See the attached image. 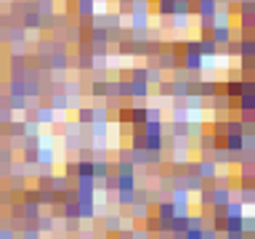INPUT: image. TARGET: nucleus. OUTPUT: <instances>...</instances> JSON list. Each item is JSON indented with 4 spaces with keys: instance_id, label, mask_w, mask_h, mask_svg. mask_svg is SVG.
<instances>
[{
    "instance_id": "f257e3e1",
    "label": "nucleus",
    "mask_w": 255,
    "mask_h": 239,
    "mask_svg": "<svg viewBox=\"0 0 255 239\" xmlns=\"http://www.w3.org/2000/svg\"><path fill=\"white\" fill-rule=\"evenodd\" d=\"M210 37H213V43H215V45H218V43H229V40H231V29H229L226 24H221V27L215 24Z\"/></svg>"
},
{
    "instance_id": "f03ea898",
    "label": "nucleus",
    "mask_w": 255,
    "mask_h": 239,
    "mask_svg": "<svg viewBox=\"0 0 255 239\" xmlns=\"http://www.w3.org/2000/svg\"><path fill=\"white\" fill-rule=\"evenodd\" d=\"M35 122H40V125H51V122H53V109H51V106H40V109L35 112Z\"/></svg>"
},
{
    "instance_id": "7ed1b4c3",
    "label": "nucleus",
    "mask_w": 255,
    "mask_h": 239,
    "mask_svg": "<svg viewBox=\"0 0 255 239\" xmlns=\"http://www.w3.org/2000/svg\"><path fill=\"white\" fill-rule=\"evenodd\" d=\"M117 191H136V175H117Z\"/></svg>"
},
{
    "instance_id": "20e7f679",
    "label": "nucleus",
    "mask_w": 255,
    "mask_h": 239,
    "mask_svg": "<svg viewBox=\"0 0 255 239\" xmlns=\"http://www.w3.org/2000/svg\"><path fill=\"white\" fill-rule=\"evenodd\" d=\"M173 202H170V199H168V202H157V218L160 221H170V218H173Z\"/></svg>"
},
{
    "instance_id": "39448f33",
    "label": "nucleus",
    "mask_w": 255,
    "mask_h": 239,
    "mask_svg": "<svg viewBox=\"0 0 255 239\" xmlns=\"http://www.w3.org/2000/svg\"><path fill=\"white\" fill-rule=\"evenodd\" d=\"M144 231H146V234H160V218H157V215H146V218H144Z\"/></svg>"
},
{
    "instance_id": "423d86ee",
    "label": "nucleus",
    "mask_w": 255,
    "mask_h": 239,
    "mask_svg": "<svg viewBox=\"0 0 255 239\" xmlns=\"http://www.w3.org/2000/svg\"><path fill=\"white\" fill-rule=\"evenodd\" d=\"M112 170V162H106V159H98V162H93V178H104L106 173Z\"/></svg>"
},
{
    "instance_id": "0eeeda50",
    "label": "nucleus",
    "mask_w": 255,
    "mask_h": 239,
    "mask_svg": "<svg viewBox=\"0 0 255 239\" xmlns=\"http://www.w3.org/2000/svg\"><path fill=\"white\" fill-rule=\"evenodd\" d=\"M37 165H53V152L51 149H45V146L40 144V149H37Z\"/></svg>"
},
{
    "instance_id": "6e6552de",
    "label": "nucleus",
    "mask_w": 255,
    "mask_h": 239,
    "mask_svg": "<svg viewBox=\"0 0 255 239\" xmlns=\"http://www.w3.org/2000/svg\"><path fill=\"white\" fill-rule=\"evenodd\" d=\"M35 221H37L35 223L37 231H53V218H51V215H37Z\"/></svg>"
},
{
    "instance_id": "1a4fd4ad",
    "label": "nucleus",
    "mask_w": 255,
    "mask_h": 239,
    "mask_svg": "<svg viewBox=\"0 0 255 239\" xmlns=\"http://www.w3.org/2000/svg\"><path fill=\"white\" fill-rule=\"evenodd\" d=\"M77 122H80V125H93V109L83 106V109L77 112Z\"/></svg>"
},
{
    "instance_id": "9d476101",
    "label": "nucleus",
    "mask_w": 255,
    "mask_h": 239,
    "mask_svg": "<svg viewBox=\"0 0 255 239\" xmlns=\"http://www.w3.org/2000/svg\"><path fill=\"white\" fill-rule=\"evenodd\" d=\"M120 221H122L120 215H109V218H106V223H104V229H106V231H120V229H122Z\"/></svg>"
},
{
    "instance_id": "9b49d317",
    "label": "nucleus",
    "mask_w": 255,
    "mask_h": 239,
    "mask_svg": "<svg viewBox=\"0 0 255 239\" xmlns=\"http://www.w3.org/2000/svg\"><path fill=\"white\" fill-rule=\"evenodd\" d=\"M16 239H40V231L35 229V223H29V226H24V231H21V237Z\"/></svg>"
},
{
    "instance_id": "f8f14e48",
    "label": "nucleus",
    "mask_w": 255,
    "mask_h": 239,
    "mask_svg": "<svg viewBox=\"0 0 255 239\" xmlns=\"http://www.w3.org/2000/svg\"><path fill=\"white\" fill-rule=\"evenodd\" d=\"M117 202L120 205H133L136 202V191H117Z\"/></svg>"
},
{
    "instance_id": "ddd939ff",
    "label": "nucleus",
    "mask_w": 255,
    "mask_h": 239,
    "mask_svg": "<svg viewBox=\"0 0 255 239\" xmlns=\"http://www.w3.org/2000/svg\"><path fill=\"white\" fill-rule=\"evenodd\" d=\"M226 231H242V218H231V215H226ZM223 231V234H226Z\"/></svg>"
},
{
    "instance_id": "4468645a",
    "label": "nucleus",
    "mask_w": 255,
    "mask_h": 239,
    "mask_svg": "<svg viewBox=\"0 0 255 239\" xmlns=\"http://www.w3.org/2000/svg\"><path fill=\"white\" fill-rule=\"evenodd\" d=\"M11 117H13V109H8V106H5V109H0V125H8V122H13Z\"/></svg>"
},
{
    "instance_id": "2eb2a0df",
    "label": "nucleus",
    "mask_w": 255,
    "mask_h": 239,
    "mask_svg": "<svg viewBox=\"0 0 255 239\" xmlns=\"http://www.w3.org/2000/svg\"><path fill=\"white\" fill-rule=\"evenodd\" d=\"M67 104H69V101H67L64 96H56V98H53V101H51V109H64Z\"/></svg>"
},
{
    "instance_id": "dca6fc26",
    "label": "nucleus",
    "mask_w": 255,
    "mask_h": 239,
    "mask_svg": "<svg viewBox=\"0 0 255 239\" xmlns=\"http://www.w3.org/2000/svg\"><path fill=\"white\" fill-rule=\"evenodd\" d=\"M202 239H218V231L213 226H202Z\"/></svg>"
},
{
    "instance_id": "f3484780",
    "label": "nucleus",
    "mask_w": 255,
    "mask_h": 239,
    "mask_svg": "<svg viewBox=\"0 0 255 239\" xmlns=\"http://www.w3.org/2000/svg\"><path fill=\"white\" fill-rule=\"evenodd\" d=\"M0 239H16V231H13V229H3V226H0Z\"/></svg>"
},
{
    "instance_id": "a211bd4d",
    "label": "nucleus",
    "mask_w": 255,
    "mask_h": 239,
    "mask_svg": "<svg viewBox=\"0 0 255 239\" xmlns=\"http://www.w3.org/2000/svg\"><path fill=\"white\" fill-rule=\"evenodd\" d=\"M64 173H67V178H69V175H72V178H77V162H67Z\"/></svg>"
},
{
    "instance_id": "6ab92c4d",
    "label": "nucleus",
    "mask_w": 255,
    "mask_h": 239,
    "mask_svg": "<svg viewBox=\"0 0 255 239\" xmlns=\"http://www.w3.org/2000/svg\"><path fill=\"white\" fill-rule=\"evenodd\" d=\"M226 239H245V231H226Z\"/></svg>"
},
{
    "instance_id": "aec40b11",
    "label": "nucleus",
    "mask_w": 255,
    "mask_h": 239,
    "mask_svg": "<svg viewBox=\"0 0 255 239\" xmlns=\"http://www.w3.org/2000/svg\"><path fill=\"white\" fill-rule=\"evenodd\" d=\"M43 3H51V0H43Z\"/></svg>"
}]
</instances>
